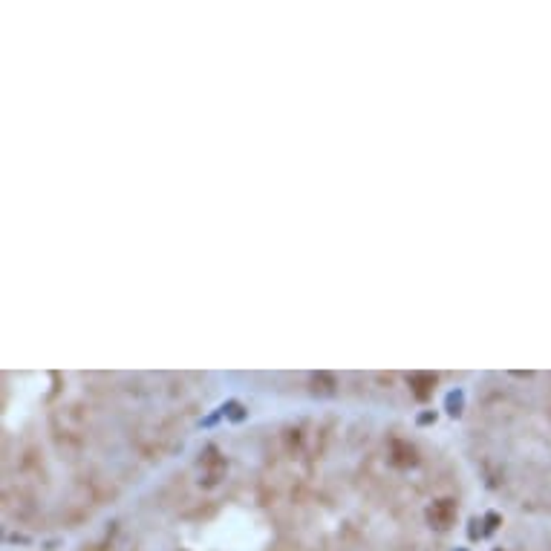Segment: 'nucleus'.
<instances>
[{
	"label": "nucleus",
	"instance_id": "f257e3e1",
	"mask_svg": "<svg viewBox=\"0 0 551 551\" xmlns=\"http://www.w3.org/2000/svg\"><path fill=\"white\" fill-rule=\"evenodd\" d=\"M430 520H433L436 528H447L450 520H454V505H436L430 511Z\"/></svg>",
	"mask_w": 551,
	"mask_h": 551
}]
</instances>
